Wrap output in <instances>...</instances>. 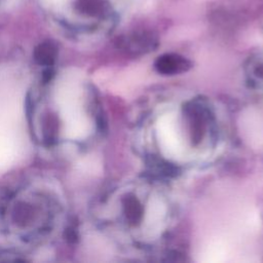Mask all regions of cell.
Wrapping results in <instances>:
<instances>
[{"instance_id":"obj_1","label":"cell","mask_w":263,"mask_h":263,"mask_svg":"<svg viewBox=\"0 0 263 263\" xmlns=\"http://www.w3.org/2000/svg\"><path fill=\"white\" fill-rule=\"evenodd\" d=\"M125 0H44L49 14L67 30L93 34L110 29Z\"/></svg>"},{"instance_id":"obj_2","label":"cell","mask_w":263,"mask_h":263,"mask_svg":"<svg viewBox=\"0 0 263 263\" xmlns=\"http://www.w3.org/2000/svg\"><path fill=\"white\" fill-rule=\"evenodd\" d=\"M190 66V62L187 59L178 54L162 55L155 63L157 72L163 75H176L187 72Z\"/></svg>"},{"instance_id":"obj_3","label":"cell","mask_w":263,"mask_h":263,"mask_svg":"<svg viewBox=\"0 0 263 263\" xmlns=\"http://www.w3.org/2000/svg\"><path fill=\"white\" fill-rule=\"evenodd\" d=\"M247 76L254 87L263 89V55L250 60L247 66Z\"/></svg>"}]
</instances>
